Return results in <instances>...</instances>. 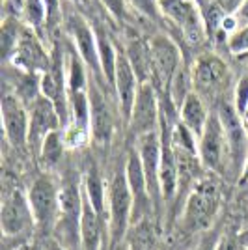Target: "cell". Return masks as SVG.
I'll list each match as a JSON object with an SVG mask.
<instances>
[{
    "instance_id": "24",
    "label": "cell",
    "mask_w": 248,
    "mask_h": 250,
    "mask_svg": "<svg viewBox=\"0 0 248 250\" xmlns=\"http://www.w3.org/2000/svg\"><path fill=\"white\" fill-rule=\"evenodd\" d=\"M24 22H21L15 15H6L2 22V32H0V42H2V54H4V62H10L15 47L19 43L21 32Z\"/></svg>"
},
{
    "instance_id": "6",
    "label": "cell",
    "mask_w": 248,
    "mask_h": 250,
    "mask_svg": "<svg viewBox=\"0 0 248 250\" xmlns=\"http://www.w3.org/2000/svg\"><path fill=\"white\" fill-rule=\"evenodd\" d=\"M224 125L227 142V161H229V183H237L243 177L248 161V129L243 116L237 112L233 97L222 99L215 108Z\"/></svg>"
},
{
    "instance_id": "3",
    "label": "cell",
    "mask_w": 248,
    "mask_h": 250,
    "mask_svg": "<svg viewBox=\"0 0 248 250\" xmlns=\"http://www.w3.org/2000/svg\"><path fill=\"white\" fill-rule=\"evenodd\" d=\"M34 220L36 239L52 237L56 222L60 217V177L52 172H38L26 187Z\"/></svg>"
},
{
    "instance_id": "34",
    "label": "cell",
    "mask_w": 248,
    "mask_h": 250,
    "mask_svg": "<svg viewBox=\"0 0 248 250\" xmlns=\"http://www.w3.org/2000/svg\"><path fill=\"white\" fill-rule=\"evenodd\" d=\"M110 250H129V247H127V243H120V245H114V247H110Z\"/></svg>"
},
{
    "instance_id": "25",
    "label": "cell",
    "mask_w": 248,
    "mask_h": 250,
    "mask_svg": "<svg viewBox=\"0 0 248 250\" xmlns=\"http://www.w3.org/2000/svg\"><path fill=\"white\" fill-rule=\"evenodd\" d=\"M226 49L233 56H245V54H248V24L247 26H239L233 34L227 36Z\"/></svg>"
},
{
    "instance_id": "35",
    "label": "cell",
    "mask_w": 248,
    "mask_h": 250,
    "mask_svg": "<svg viewBox=\"0 0 248 250\" xmlns=\"http://www.w3.org/2000/svg\"><path fill=\"white\" fill-rule=\"evenodd\" d=\"M73 4H81V6H83V4H88V0H71Z\"/></svg>"
},
{
    "instance_id": "22",
    "label": "cell",
    "mask_w": 248,
    "mask_h": 250,
    "mask_svg": "<svg viewBox=\"0 0 248 250\" xmlns=\"http://www.w3.org/2000/svg\"><path fill=\"white\" fill-rule=\"evenodd\" d=\"M65 142H63V129L60 131H54L51 135L45 138L41 149H40V155H38V163L41 170L45 172H52V174H58L60 168L65 165Z\"/></svg>"
},
{
    "instance_id": "23",
    "label": "cell",
    "mask_w": 248,
    "mask_h": 250,
    "mask_svg": "<svg viewBox=\"0 0 248 250\" xmlns=\"http://www.w3.org/2000/svg\"><path fill=\"white\" fill-rule=\"evenodd\" d=\"M21 11L24 24L36 30L41 38L47 34V10L43 0H21ZM49 36V34H47Z\"/></svg>"
},
{
    "instance_id": "28",
    "label": "cell",
    "mask_w": 248,
    "mask_h": 250,
    "mask_svg": "<svg viewBox=\"0 0 248 250\" xmlns=\"http://www.w3.org/2000/svg\"><path fill=\"white\" fill-rule=\"evenodd\" d=\"M101 4L104 6V10L108 11V15L114 21L125 22L127 21V2L125 0H101Z\"/></svg>"
},
{
    "instance_id": "20",
    "label": "cell",
    "mask_w": 248,
    "mask_h": 250,
    "mask_svg": "<svg viewBox=\"0 0 248 250\" xmlns=\"http://www.w3.org/2000/svg\"><path fill=\"white\" fill-rule=\"evenodd\" d=\"M211 110L213 108H209V104L196 92H192V94L186 95V99L179 108V122L196 138H200L204 129H206L207 120L211 116Z\"/></svg>"
},
{
    "instance_id": "36",
    "label": "cell",
    "mask_w": 248,
    "mask_h": 250,
    "mask_svg": "<svg viewBox=\"0 0 248 250\" xmlns=\"http://www.w3.org/2000/svg\"><path fill=\"white\" fill-rule=\"evenodd\" d=\"M206 2L207 0H196V4L200 6V8H204V6H206Z\"/></svg>"
},
{
    "instance_id": "7",
    "label": "cell",
    "mask_w": 248,
    "mask_h": 250,
    "mask_svg": "<svg viewBox=\"0 0 248 250\" xmlns=\"http://www.w3.org/2000/svg\"><path fill=\"white\" fill-rule=\"evenodd\" d=\"M198 155L209 174L220 177L229 183V161H227V142L224 125L220 116L213 108L207 120L202 136L198 138Z\"/></svg>"
},
{
    "instance_id": "21",
    "label": "cell",
    "mask_w": 248,
    "mask_h": 250,
    "mask_svg": "<svg viewBox=\"0 0 248 250\" xmlns=\"http://www.w3.org/2000/svg\"><path fill=\"white\" fill-rule=\"evenodd\" d=\"M95 30V40H97V52H99V62H101V71H103L104 84L108 90L114 92V79H116V62H118V47L112 43L108 32L104 30L101 22H93Z\"/></svg>"
},
{
    "instance_id": "37",
    "label": "cell",
    "mask_w": 248,
    "mask_h": 250,
    "mask_svg": "<svg viewBox=\"0 0 248 250\" xmlns=\"http://www.w3.org/2000/svg\"><path fill=\"white\" fill-rule=\"evenodd\" d=\"M243 188H247V192H248V183H245V185H241Z\"/></svg>"
},
{
    "instance_id": "33",
    "label": "cell",
    "mask_w": 248,
    "mask_h": 250,
    "mask_svg": "<svg viewBox=\"0 0 248 250\" xmlns=\"http://www.w3.org/2000/svg\"><path fill=\"white\" fill-rule=\"evenodd\" d=\"M26 250H43L41 243H40V241H34V243H30V245L26 247Z\"/></svg>"
},
{
    "instance_id": "17",
    "label": "cell",
    "mask_w": 248,
    "mask_h": 250,
    "mask_svg": "<svg viewBox=\"0 0 248 250\" xmlns=\"http://www.w3.org/2000/svg\"><path fill=\"white\" fill-rule=\"evenodd\" d=\"M166 226L159 217H145L131 224L125 243L129 250H166Z\"/></svg>"
},
{
    "instance_id": "13",
    "label": "cell",
    "mask_w": 248,
    "mask_h": 250,
    "mask_svg": "<svg viewBox=\"0 0 248 250\" xmlns=\"http://www.w3.org/2000/svg\"><path fill=\"white\" fill-rule=\"evenodd\" d=\"M125 129L133 140L161 129V103H159L155 86L151 83L140 84L135 106L131 112V120Z\"/></svg>"
},
{
    "instance_id": "26",
    "label": "cell",
    "mask_w": 248,
    "mask_h": 250,
    "mask_svg": "<svg viewBox=\"0 0 248 250\" xmlns=\"http://www.w3.org/2000/svg\"><path fill=\"white\" fill-rule=\"evenodd\" d=\"M129 2H131L133 10L151 21H159L163 17L161 8H159V0H129Z\"/></svg>"
},
{
    "instance_id": "29",
    "label": "cell",
    "mask_w": 248,
    "mask_h": 250,
    "mask_svg": "<svg viewBox=\"0 0 248 250\" xmlns=\"http://www.w3.org/2000/svg\"><path fill=\"white\" fill-rule=\"evenodd\" d=\"M220 235H222V229H220V226H217L213 231H209V233L204 235L200 241H196L188 250H217Z\"/></svg>"
},
{
    "instance_id": "15",
    "label": "cell",
    "mask_w": 248,
    "mask_h": 250,
    "mask_svg": "<svg viewBox=\"0 0 248 250\" xmlns=\"http://www.w3.org/2000/svg\"><path fill=\"white\" fill-rule=\"evenodd\" d=\"M140 90V83L133 65L129 63L124 49H118V62H116V79H114V94H116V106L118 116L124 127H127L131 120V112L135 106L136 95Z\"/></svg>"
},
{
    "instance_id": "18",
    "label": "cell",
    "mask_w": 248,
    "mask_h": 250,
    "mask_svg": "<svg viewBox=\"0 0 248 250\" xmlns=\"http://www.w3.org/2000/svg\"><path fill=\"white\" fill-rule=\"evenodd\" d=\"M83 190L86 200L97 213V217L108 226L106 222V177H103L101 168L93 161L86 163V167L83 168Z\"/></svg>"
},
{
    "instance_id": "9",
    "label": "cell",
    "mask_w": 248,
    "mask_h": 250,
    "mask_svg": "<svg viewBox=\"0 0 248 250\" xmlns=\"http://www.w3.org/2000/svg\"><path fill=\"white\" fill-rule=\"evenodd\" d=\"M63 26H65V32L71 36L73 45L77 47L79 56L83 58V62L86 63V67L90 69V75H92L97 83H101L104 86L93 24H90V22L86 21L77 10H73V8H63Z\"/></svg>"
},
{
    "instance_id": "38",
    "label": "cell",
    "mask_w": 248,
    "mask_h": 250,
    "mask_svg": "<svg viewBox=\"0 0 248 250\" xmlns=\"http://www.w3.org/2000/svg\"><path fill=\"white\" fill-rule=\"evenodd\" d=\"M28 247V245H26ZM26 247H21V249H13V250H26Z\"/></svg>"
},
{
    "instance_id": "30",
    "label": "cell",
    "mask_w": 248,
    "mask_h": 250,
    "mask_svg": "<svg viewBox=\"0 0 248 250\" xmlns=\"http://www.w3.org/2000/svg\"><path fill=\"white\" fill-rule=\"evenodd\" d=\"M235 22H237V28L239 26H247L248 24V0H245L243 4H241V8L235 11Z\"/></svg>"
},
{
    "instance_id": "31",
    "label": "cell",
    "mask_w": 248,
    "mask_h": 250,
    "mask_svg": "<svg viewBox=\"0 0 248 250\" xmlns=\"http://www.w3.org/2000/svg\"><path fill=\"white\" fill-rule=\"evenodd\" d=\"M36 241H40V243H41L43 250H67L62 243H58L54 237H47V239H36Z\"/></svg>"
},
{
    "instance_id": "1",
    "label": "cell",
    "mask_w": 248,
    "mask_h": 250,
    "mask_svg": "<svg viewBox=\"0 0 248 250\" xmlns=\"http://www.w3.org/2000/svg\"><path fill=\"white\" fill-rule=\"evenodd\" d=\"M222 181L224 179L213 174H206L188 192L174 224L179 239L186 241L196 237V241H200L218 226L226 206V192L222 188Z\"/></svg>"
},
{
    "instance_id": "14",
    "label": "cell",
    "mask_w": 248,
    "mask_h": 250,
    "mask_svg": "<svg viewBox=\"0 0 248 250\" xmlns=\"http://www.w3.org/2000/svg\"><path fill=\"white\" fill-rule=\"evenodd\" d=\"M15 67H19L26 73H34L41 77L51 69V49L45 47L43 38L30 26H22L21 38L15 47V52L10 62Z\"/></svg>"
},
{
    "instance_id": "10",
    "label": "cell",
    "mask_w": 248,
    "mask_h": 250,
    "mask_svg": "<svg viewBox=\"0 0 248 250\" xmlns=\"http://www.w3.org/2000/svg\"><path fill=\"white\" fill-rule=\"evenodd\" d=\"M159 8L163 17L176 24L186 45L198 47L206 40V24L196 0H159Z\"/></svg>"
},
{
    "instance_id": "32",
    "label": "cell",
    "mask_w": 248,
    "mask_h": 250,
    "mask_svg": "<svg viewBox=\"0 0 248 250\" xmlns=\"http://www.w3.org/2000/svg\"><path fill=\"white\" fill-rule=\"evenodd\" d=\"M245 183H248V161H247V167H245V172H243V177H241V181H239V187L245 185Z\"/></svg>"
},
{
    "instance_id": "19",
    "label": "cell",
    "mask_w": 248,
    "mask_h": 250,
    "mask_svg": "<svg viewBox=\"0 0 248 250\" xmlns=\"http://www.w3.org/2000/svg\"><path fill=\"white\" fill-rule=\"evenodd\" d=\"M124 52L129 63L133 65L138 83H151V51H149V40L131 32L127 34L124 43Z\"/></svg>"
},
{
    "instance_id": "2",
    "label": "cell",
    "mask_w": 248,
    "mask_h": 250,
    "mask_svg": "<svg viewBox=\"0 0 248 250\" xmlns=\"http://www.w3.org/2000/svg\"><path fill=\"white\" fill-rule=\"evenodd\" d=\"M0 228L6 250L21 249L36 241V220L28 202V194L26 188H22L17 181H13L11 185L4 183Z\"/></svg>"
},
{
    "instance_id": "16",
    "label": "cell",
    "mask_w": 248,
    "mask_h": 250,
    "mask_svg": "<svg viewBox=\"0 0 248 250\" xmlns=\"http://www.w3.org/2000/svg\"><path fill=\"white\" fill-rule=\"evenodd\" d=\"M63 129L62 120L56 112L54 104L41 95L30 108V127H28V153L34 159H38L40 149H41L45 138L54 133Z\"/></svg>"
},
{
    "instance_id": "12",
    "label": "cell",
    "mask_w": 248,
    "mask_h": 250,
    "mask_svg": "<svg viewBox=\"0 0 248 250\" xmlns=\"http://www.w3.org/2000/svg\"><path fill=\"white\" fill-rule=\"evenodd\" d=\"M0 106H2V124H4L6 144H10L15 153H28L30 110L11 92H4Z\"/></svg>"
},
{
    "instance_id": "5",
    "label": "cell",
    "mask_w": 248,
    "mask_h": 250,
    "mask_svg": "<svg viewBox=\"0 0 248 250\" xmlns=\"http://www.w3.org/2000/svg\"><path fill=\"white\" fill-rule=\"evenodd\" d=\"M190 73L194 92L207 104H213V108H217V104L229 94L233 75L227 62L217 52H200L190 65Z\"/></svg>"
},
{
    "instance_id": "27",
    "label": "cell",
    "mask_w": 248,
    "mask_h": 250,
    "mask_svg": "<svg viewBox=\"0 0 248 250\" xmlns=\"http://www.w3.org/2000/svg\"><path fill=\"white\" fill-rule=\"evenodd\" d=\"M233 104L237 108V112L243 118L248 112V75H245L235 86V95H233Z\"/></svg>"
},
{
    "instance_id": "11",
    "label": "cell",
    "mask_w": 248,
    "mask_h": 250,
    "mask_svg": "<svg viewBox=\"0 0 248 250\" xmlns=\"http://www.w3.org/2000/svg\"><path fill=\"white\" fill-rule=\"evenodd\" d=\"M88 97H90V133L92 144L95 147H106L116 133V116L112 104L103 90V84L97 83L90 75L88 84Z\"/></svg>"
},
{
    "instance_id": "8",
    "label": "cell",
    "mask_w": 248,
    "mask_h": 250,
    "mask_svg": "<svg viewBox=\"0 0 248 250\" xmlns=\"http://www.w3.org/2000/svg\"><path fill=\"white\" fill-rule=\"evenodd\" d=\"M149 40V51H151V84L155 86L157 94L168 95V88L174 79L179 65L185 62L183 54L179 51L177 43L166 36L157 32Z\"/></svg>"
},
{
    "instance_id": "4",
    "label": "cell",
    "mask_w": 248,
    "mask_h": 250,
    "mask_svg": "<svg viewBox=\"0 0 248 250\" xmlns=\"http://www.w3.org/2000/svg\"><path fill=\"white\" fill-rule=\"evenodd\" d=\"M135 198L125 176V159L106 177V222L110 247L124 243L133 222Z\"/></svg>"
}]
</instances>
